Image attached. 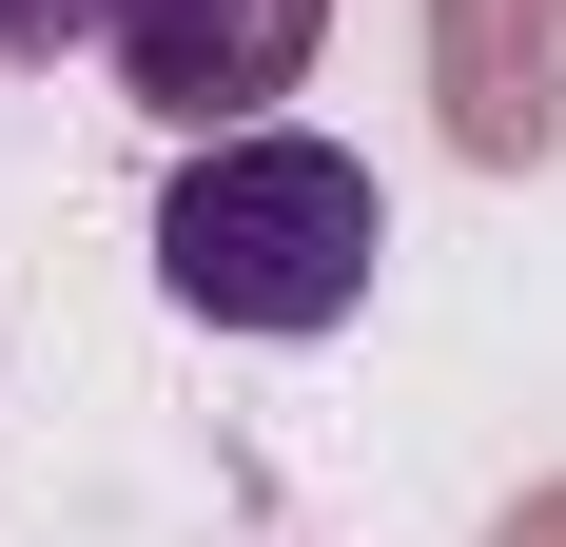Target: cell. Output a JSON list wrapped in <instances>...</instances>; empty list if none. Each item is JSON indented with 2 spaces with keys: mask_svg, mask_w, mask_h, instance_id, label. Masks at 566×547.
Listing matches in <instances>:
<instances>
[{
  "mask_svg": "<svg viewBox=\"0 0 566 547\" xmlns=\"http://www.w3.org/2000/svg\"><path fill=\"white\" fill-rule=\"evenodd\" d=\"M371 255H391L371 157L274 137V117L196 137V176L157 196V293L196 332H333V313H371Z\"/></svg>",
  "mask_w": 566,
  "mask_h": 547,
  "instance_id": "obj_1",
  "label": "cell"
},
{
  "mask_svg": "<svg viewBox=\"0 0 566 547\" xmlns=\"http://www.w3.org/2000/svg\"><path fill=\"white\" fill-rule=\"evenodd\" d=\"M98 40H117V79H137V117L234 137V117H274L293 79H313L333 0H98Z\"/></svg>",
  "mask_w": 566,
  "mask_h": 547,
  "instance_id": "obj_2",
  "label": "cell"
},
{
  "mask_svg": "<svg viewBox=\"0 0 566 547\" xmlns=\"http://www.w3.org/2000/svg\"><path fill=\"white\" fill-rule=\"evenodd\" d=\"M430 99H450V157L527 176L566 137V0H430Z\"/></svg>",
  "mask_w": 566,
  "mask_h": 547,
  "instance_id": "obj_3",
  "label": "cell"
},
{
  "mask_svg": "<svg viewBox=\"0 0 566 547\" xmlns=\"http://www.w3.org/2000/svg\"><path fill=\"white\" fill-rule=\"evenodd\" d=\"M78 20H98V0H0V59H59Z\"/></svg>",
  "mask_w": 566,
  "mask_h": 547,
  "instance_id": "obj_4",
  "label": "cell"
},
{
  "mask_svg": "<svg viewBox=\"0 0 566 547\" xmlns=\"http://www.w3.org/2000/svg\"><path fill=\"white\" fill-rule=\"evenodd\" d=\"M489 547H566V489H527V508H489Z\"/></svg>",
  "mask_w": 566,
  "mask_h": 547,
  "instance_id": "obj_5",
  "label": "cell"
}]
</instances>
